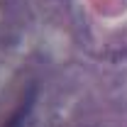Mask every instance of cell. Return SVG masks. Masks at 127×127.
I'll return each instance as SVG.
<instances>
[{
  "label": "cell",
  "instance_id": "1",
  "mask_svg": "<svg viewBox=\"0 0 127 127\" xmlns=\"http://www.w3.org/2000/svg\"><path fill=\"white\" fill-rule=\"evenodd\" d=\"M34 95H37V88L32 86L30 91H27V95L22 98V103H20V108H17L7 120H5V125L2 127H22V122H25V117H27V112L32 110V103H34Z\"/></svg>",
  "mask_w": 127,
  "mask_h": 127
}]
</instances>
